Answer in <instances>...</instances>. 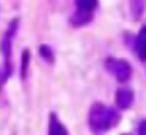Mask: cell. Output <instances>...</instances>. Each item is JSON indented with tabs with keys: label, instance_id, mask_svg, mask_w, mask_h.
Segmentation results:
<instances>
[{
	"label": "cell",
	"instance_id": "6",
	"mask_svg": "<svg viewBox=\"0 0 146 135\" xmlns=\"http://www.w3.org/2000/svg\"><path fill=\"white\" fill-rule=\"evenodd\" d=\"M93 19V13H86V11H80V9H76L72 16H71V24L74 27H82V25L90 24Z\"/></svg>",
	"mask_w": 146,
	"mask_h": 135
},
{
	"label": "cell",
	"instance_id": "11",
	"mask_svg": "<svg viewBox=\"0 0 146 135\" xmlns=\"http://www.w3.org/2000/svg\"><path fill=\"white\" fill-rule=\"evenodd\" d=\"M29 63H30V52L24 50L22 52V61H21V77L25 78L27 77V71H29Z\"/></svg>",
	"mask_w": 146,
	"mask_h": 135
},
{
	"label": "cell",
	"instance_id": "4",
	"mask_svg": "<svg viewBox=\"0 0 146 135\" xmlns=\"http://www.w3.org/2000/svg\"><path fill=\"white\" fill-rule=\"evenodd\" d=\"M115 102L119 110H129L133 104V91L129 88H119L115 94Z\"/></svg>",
	"mask_w": 146,
	"mask_h": 135
},
{
	"label": "cell",
	"instance_id": "2",
	"mask_svg": "<svg viewBox=\"0 0 146 135\" xmlns=\"http://www.w3.org/2000/svg\"><path fill=\"white\" fill-rule=\"evenodd\" d=\"M17 27H19V19H13L8 25V30L5 31L2 43H0V49L3 53V61H5V71H3V80H7L11 74V44H13V38L17 33Z\"/></svg>",
	"mask_w": 146,
	"mask_h": 135
},
{
	"label": "cell",
	"instance_id": "8",
	"mask_svg": "<svg viewBox=\"0 0 146 135\" xmlns=\"http://www.w3.org/2000/svg\"><path fill=\"white\" fill-rule=\"evenodd\" d=\"M143 11H145V0H130V13L133 21H138L143 16Z\"/></svg>",
	"mask_w": 146,
	"mask_h": 135
},
{
	"label": "cell",
	"instance_id": "9",
	"mask_svg": "<svg viewBox=\"0 0 146 135\" xmlns=\"http://www.w3.org/2000/svg\"><path fill=\"white\" fill-rule=\"evenodd\" d=\"M38 52H39V57H41L46 63H49V65H52V63H54L55 55H54V50H52L50 46L41 44V46H39V49H38Z\"/></svg>",
	"mask_w": 146,
	"mask_h": 135
},
{
	"label": "cell",
	"instance_id": "5",
	"mask_svg": "<svg viewBox=\"0 0 146 135\" xmlns=\"http://www.w3.org/2000/svg\"><path fill=\"white\" fill-rule=\"evenodd\" d=\"M49 134L50 135H68V129L64 127V124L58 119V116L55 113L49 115Z\"/></svg>",
	"mask_w": 146,
	"mask_h": 135
},
{
	"label": "cell",
	"instance_id": "1",
	"mask_svg": "<svg viewBox=\"0 0 146 135\" xmlns=\"http://www.w3.org/2000/svg\"><path fill=\"white\" fill-rule=\"evenodd\" d=\"M121 121L118 110L107 107L102 102H94L88 112V127L94 134H102L115 129Z\"/></svg>",
	"mask_w": 146,
	"mask_h": 135
},
{
	"label": "cell",
	"instance_id": "12",
	"mask_svg": "<svg viewBox=\"0 0 146 135\" xmlns=\"http://www.w3.org/2000/svg\"><path fill=\"white\" fill-rule=\"evenodd\" d=\"M137 129H138V130H137L138 134H145V132H146V119H145V118H143V119H140L138 127H137Z\"/></svg>",
	"mask_w": 146,
	"mask_h": 135
},
{
	"label": "cell",
	"instance_id": "7",
	"mask_svg": "<svg viewBox=\"0 0 146 135\" xmlns=\"http://www.w3.org/2000/svg\"><path fill=\"white\" fill-rule=\"evenodd\" d=\"M145 33H146V27H141V30L138 31L137 38L133 39V46H135V52L138 55L140 61H145Z\"/></svg>",
	"mask_w": 146,
	"mask_h": 135
},
{
	"label": "cell",
	"instance_id": "3",
	"mask_svg": "<svg viewBox=\"0 0 146 135\" xmlns=\"http://www.w3.org/2000/svg\"><path fill=\"white\" fill-rule=\"evenodd\" d=\"M104 66L111 75H115L118 82H127L132 75V68L130 63L124 58H115V57H108L104 60Z\"/></svg>",
	"mask_w": 146,
	"mask_h": 135
},
{
	"label": "cell",
	"instance_id": "10",
	"mask_svg": "<svg viewBox=\"0 0 146 135\" xmlns=\"http://www.w3.org/2000/svg\"><path fill=\"white\" fill-rule=\"evenodd\" d=\"M98 6V0H76V8L80 11L93 13Z\"/></svg>",
	"mask_w": 146,
	"mask_h": 135
}]
</instances>
